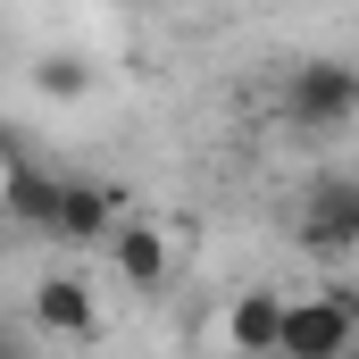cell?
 <instances>
[{"label":"cell","mask_w":359,"mask_h":359,"mask_svg":"<svg viewBox=\"0 0 359 359\" xmlns=\"http://www.w3.org/2000/svg\"><path fill=\"white\" fill-rule=\"evenodd\" d=\"M292 243H301L318 268H351L359 259V176L326 168V176L309 184L301 209H292Z\"/></svg>","instance_id":"1"},{"label":"cell","mask_w":359,"mask_h":359,"mask_svg":"<svg viewBox=\"0 0 359 359\" xmlns=\"http://www.w3.org/2000/svg\"><path fill=\"white\" fill-rule=\"evenodd\" d=\"M351 343H359V301H351V284L284 292V318H276V351H292V359H343Z\"/></svg>","instance_id":"2"},{"label":"cell","mask_w":359,"mask_h":359,"mask_svg":"<svg viewBox=\"0 0 359 359\" xmlns=\"http://www.w3.org/2000/svg\"><path fill=\"white\" fill-rule=\"evenodd\" d=\"M284 109H292L301 134H343V126L359 117V67H351V59H334V50L301 59L292 84H284Z\"/></svg>","instance_id":"3"},{"label":"cell","mask_w":359,"mask_h":359,"mask_svg":"<svg viewBox=\"0 0 359 359\" xmlns=\"http://www.w3.org/2000/svg\"><path fill=\"white\" fill-rule=\"evenodd\" d=\"M100 251H109V276L126 292H168V276H176V243H168L159 217H117L100 234Z\"/></svg>","instance_id":"4"},{"label":"cell","mask_w":359,"mask_h":359,"mask_svg":"<svg viewBox=\"0 0 359 359\" xmlns=\"http://www.w3.org/2000/svg\"><path fill=\"white\" fill-rule=\"evenodd\" d=\"M34 326H42L50 343H92V334H100V301H92V276L50 268L42 284H34Z\"/></svg>","instance_id":"5"},{"label":"cell","mask_w":359,"mask_h":359,"mask_svg":"<svg viewBox=\"0 0 359 359\" xmlns=\"http://www.w3.org/2000/svg\"><path fill=\"white\" fill-rule=\"evenodd\" d=\"M126 217V201L109 184H84V176H59V209H50V234L59 243H100L109 226Z\"/></svg>","instance_id":"6"},{"label":"cell","mask_w":359,"mask_h":359,"mask_svg":"<svg viewBox=\"0 0 359 359\" xmlns=\"http://www.w3.org/2000/svg\"><path fill=\"white\" fill-rule=\"evenodd\" d=\"M276 318H284V292H234L217 318V343L234 359H276Z\"/></svg>","instance_id":"7"},{"label":"cell","mask_w":359,"mask_h":359,"mask_svg":"<svg viewBox=\"0 0 359 359\" xmlns=\"http://www.w3.org/2000/svg\"><path fill=\"white\" fill-rule=\"evenodd\" d=\"M0 209L17 217V226H34V234H50V209H59V176H42V168H8V184H0Z\"/></svg>","instance_id":"8"},{"label":"cell","mask_w":359,"mask_h":359,"mask_svg":"<svg viewBox=\"0 0 359 359\" xmlns=\"http://www.w3.org/2000/svg\"><path fill=\"white\" fill-rule=\"evenodd\" d=\"M25 84L42 92V100H59V109H67V100H84V92L100 84V67H92L84 50H42V59H34V76H25Z\"/></svg>","instance_id":"9"}]
</instances>
